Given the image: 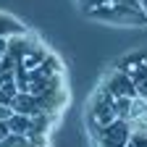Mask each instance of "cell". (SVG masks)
<instances>
[{
	"mask_svg": "<svg viewBox=\"0 0 147 147\" xmlns=\"http://www.w3.org/2000/svg\"><path fill=\"white\" fill-rule=\"evenodd\" d=\"M110 121H116V108H113V95L102 87L95 100H92L89 108V123H92V131H100L102 126H108Z\"/></svg>",
	"mask_w": 147,
	"mask_h": 147,
	"instance_id": "1",
	"label": "cell"
},
{
	"mask_svg": "<svg viewBox=\"0 0 147 147\" xmlns=\"http://www.w3.org/2000/svg\"><path fill=\"white\" fill-rule=\"evenodd\" d=\"M97 134V144L100 147H123L129 142V134H131V129H129V121L123 118H116L110 121L108 126H102Z\"/></svg>",
	"mask_w": 147,
	"mask_h": 147,
	"instance_id": "2",
	"label": "cell"
},
{
	"mask_svg": "<svg viewBox=\"0 0 147 147\" xmlns=\"http://www.w3.org/2000/svg\"><path fill=\"white\" fill-rule=\"evenodd\" d=\"M11 108H13V113H24V116H37L45 110L40 95H34V92H16L11 100Z\"/></svg>",
	"mask_w": 147,
	"mask_h": 147,
	"instance_id": "3",
	"label": "cell"
},
{
	"mask_svg": "<svg viewBox=\"0 0 147 147\" xmlns=\"http://www.w3.org/2000/svg\"><path fill=\"white\" fill-rule=\"evenodd\" d=\"M105 89L110 92L113 97H137V89H134V82L126 71H116L113 76L108 79Z\"/></svg>",
	"mask_w": 147,
	"mask_h": 147,
	"instance_id": "4",
	"label": "cell"
},
{
	"mask_svg": "<svg viewBox=\"0 0 147 147\" xmlns=\"http://www.w3.org/2000/svg\"><path fill=\"white\" fill-rule=\"evenodd\" d=\"M8 123V131L11 134H29V129H32V116H24V113H11V118L5 121Z\"/></svg>",
	"mask_w": 147,
	"mask_h": 147,
	"instance_id": "5",
	"label": "cell"
},
{
	"mask_svg": "<svg viewBox=\"0 0 147 147\" xmlns=\"http://www.w3.org/2000/svg\"><path fill=\"white\" fill-rule=\"evenodd\" d=\"M24 32V26L16 21V18H11V16H0V37H16V34H21Z\"/></svg>",
	"mask_w": 147,
	"mask_h": 147,
	"instance_id": "6",
	"label": "cell"
},
{
	"mask_svg": "<svg viewBox=\"0 0 147 147\" xmlns=\"http://www.w3.org/2000/svg\"><path fill=\"white\" fill-rule=\"evenodd\" d=\"M131 100L134 97H113V108H116V118H129V110H131Z\"/></svg>",
	"mask_w": 147,
	"mask_h": 147,
	"instance_id": "7",
	"label": "cell"
},
{
	"mask_svg": "<svg viewBox=\"0 0 147 147\" xmlns=\"http://www.w3.org/2000/svg\"><path fill=\"white\" fill-rule=\"evenodd\" d=\"M0 147H29V139L24 134H8L0 139Z\"/></svg>",
	"mask_w": 147,
	"mask_h": 147,
	"instance_id": "8",
	"label": "cell"
},
{
	"mask_svg": "<svg viewBox=\"0 0 147 147\" xmlns=\"http://www.w3.org/2000/svg\"><path fill=\"white\" fill-rule=\"evenodd\" d=\"M113 3H116V5H121V8H129V11H134V13H144L139 0H113Z\"/></svg>",
	"mask_w": 147,
	"mask_h": 147,
	"instance_id": "9",
	"label": "cell"
},
{
	"mask_svg": "<svg viewBox=\"0 0 147 147\" xmlns=\"http://www.w3.org/2000/svg\"><path fill=\"white\" fill-rule=\"evenodd\" d=\"M11 113H13V108L0 102V121H8V118H11Z\"/></svg>",
	"mask_w": 147,
	"mask_h": 147,
	"instance_id": "10",
	"label": "cell"
},
{
	"mask_svg": "<svg viewBox=\"0 0 147 147\" xmlns=\"http://www.w3.org/2000/svg\"><path fill=\"white\" fill-rule=\"evenodd\" d=\"M11 131H8V123L5 121H0V139H3V137H8Z\"/></svg>",
	"mask_w": 147,
	"mask_h": 147,
	"instance_id": "11",
	"label": "cell"
},
{
	"mask_svg": "<svg viewBox=\"0 0 147 147\" xmlns=\"http://www.w3.org/2000/svg\"><path fill=\"white\" fill-rule=\"evenodd\" d=\"M92 3H95V5L100 8V5H110V3H113V0H92Z\"/></svg>",
	"mask_w": 147,
	"mask_h": 147,
	"instance_id": "12",
	"label": "cell"
},
{
	"mask_svg": "<svg viewBox=\"0 0 147 147\" xmlns=\"http://www.w3.org/2000/svg\"><path fill=\"white\" fill-rule=\"evenodd\" d=\"M142 3V11H144V16H147V0H139Z\"/></svg>",
	"mask_w": 147,
	"mask_h": 147,
	"instance_id": "13",
	"label": "cell"
},
{
	"mask_svg": "<svg viewBox=\"0 0 147 147\" xmlns=\"http://www.w3.org/2000/svg\"><path fill=\"white\" fill-rule=\"evenodd\" d=\"M144 102H147V97H144Z\"/></svg>",
	"mask_w": 147,
	"mask_h": 147,
	"instance_id": "14",
	"label": "cell"
}]
</instances>
